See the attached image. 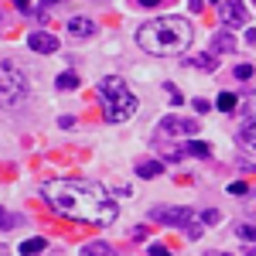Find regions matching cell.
<instances>
[{
    "instance_id": "8992f818",
    "label": "cell",
    "mask_w": 256,
    "mask_h": 256,
    "mask_svg": "<svg viewBox=\"0 0 256 256\" xmlns=\"http://www.w3.org/2000/svg\"><path fill=\"white\" fill-rule=\"evenodd\" d=\"M218 20L226 24V28H242L250 14H246V4L242 0H222L218 4Z\"/></svg>"
},
{
    "instance_id": "4fadbf2b",
    "label": "cell",
    "mask_w": 256,
    "mask_h": 256,
    "mask_svg": "<svg viewBox=\"0 0 256 256\" xmlns=\"http://www.w3.org/2000/svg\"><path fill=\"white\" fill-rule=\"evenodd\" d=\"M212 48H216V52H236L239 44H236V38H232L229 31H218L216 38H212Z\"/></svg>"
},
{
    "instance_id": "484cf974",
    "label": "cell",
    "mask_w": 256,
    "mask_h": 256,
    "mask_svg": "<svg viewBox=\"0 0 256 256\" xmlns=\"http://www.w3.org/2000/svg\"><path fill=\"white\" fill-rule=\"evenodd\" d=\"M150 256H171L168 246H150Z\"/></svg>"
},
{
    "instance_id": "7402d4cb",
    "label": "cell",
    "mask_w": 256,
    "mask_h": 256,
    "mask_svg": "<svg viewBox=\"0 0 256 256\" xmlns=\"http://www.w3.org/2000/svg\"><path fill=\"white\" fill-rule=\"evenodd\" d=\"M229 195H250V184H242V181H232V184H229Z\"/></svg>"
},
{
    "instance_id": "6da1fadb",
    "label": "cell",
    "mask_w": 256,
    "mask_h": 256,
    "mask_svg": "<svg viewBox=\"0 0 256 256\" xmlns=\"http://www.w3.org/2000/svg\"><path fill=\"white\" fill-rule=\"evenodd\" d=\"M41 195L55 212H62L65 218H76V222L110 226L116 218V205L110 192L92 181H52V184H44Z\"/></svg>"
},
{
    "instance_id": "9a60e30c",
    "label": "cell",
    "mask_w": 256,
    "mask_h": 256,
    "mask_svg": "<svg viewBox=\"0 0 256 256\" xmlns=\"http://www.w3.org/2000/svg\"><path fill=\"white\" fill-rule=\"evenodd\" d=\"M164 168H160V160H140L137 164V174L140 178H158Z\"/></svg>"
},
{
    "instance_id": "7a4b0ae2",
    "label": "cell",
    "mask_w": 256,
    "mask_h": 256,
    "mask_svg": "<svg viewBox=\"0 0 256 256\" xmlns=\"http://www.w3.org/2000/svg\"><path fill=\"white\" fill-rule=\"evenodd\" d=\"M192 38H195V31H192V24L184 18H174V14H168V18H158V20H147L144 28L137 31V44L144 52H150V55H184L188 48H192Z\"/></svg>"
},
{
    "instance_id": "7c38bea8",
    "label": "cell",
    "mask_w": 256,
    "mask_h": 256,
    "mask_svg": "<svg viewBox=\"0 0 256 256\" xmlns=\"http://www.w3.org/2000/svg\"><path fill=\"white\" fill-rule=\"evenodd\" d=\"M82 256H116V250H113L110 242L96 239V242H86V246H82Z\"/></svg>"
},
{
    "instance_id": "ba28073f",
    "label": "cell",
    "mask_w": 256,
    "mask_h": 256,
    "mask_svg": "<svg viewBox=\"0 0 256 256\" xmlns=\"http://www.w3.org/2000/svg\"><path fill=\"white\" fill-rule=\"evenodd\" d=\"M28 48H34L38 55H52V52H58V38L48 31H34V34H28Z\"/></svg>"
},
{
    "instance_id": "603a6c76",
    "label": "cell",
    "mask_w": 256,
    "mask_h": 256,
    "mask_svg": "<svg viewBox=\"0 0 256 256\" xmlns=\"http://www.w3.org/2000/svg\"><path fill=\"white\" fill-rule=\"evenodd\" d=\"M246 120H256V92L246 99Z\"/></svg>"
},
{
    "instance_id": "5bb4252c",
    "label": "cell",
    "mask_w": 256,
    "mask_h": 256,
    "mask_svg": "<svg viewBox=\"0 0 256 256\" xmlns=\"http://www.w3.org/2000/svg\"><path fill=\"white\" fill-rule=\"evenodd\" d=\"M48 246V239H41V236H34V239H24L18 250H20V256H38L41 250Z\"/></svg>"
},
{
    "instance_id": "f1b7e54d",
    "label": "cell",
    "mask_w": 256,
    "mask_h": 256,
    "mask_svg": "<svg viewBox=\"0 0 256 256\" xmlns=\"http://www.w3.org/2000/svg\"><path fill=\"white\" fill-rule=\"evenodd\" d=\"M202 256H229V253H222V250H208V253H202Z\"/></svg>"
},
{
    "instance_id": "4316f807",
    "label": "cell",
    "mask_w": 256,
    "mask_h": 256,
    "mask_svg": "<svg viewBox=\"0 0 256 256\" xmlns=\"http://www.w3.org/2000/svg\"><path fill=\"white\" fill-rule=\"evenodd\" d=\"M137 4H140V7H158L160 0H137Z\"/></svg>"
},
{
    "instance_id": "277c9868",
    "label": "cell",
    "mask_w": 256,
    "mask_h": 256,
    "mask_svg": "<svg viewBox=\"0 0 256 256\" xmlns=\"http://www.w3.org/2000/svg\"><path fill=\"white\" fill-rule=\"evenodd\" d=\"M4 102L7 106H14V102H20V99L28 96V79H24V72H20L14 62H4Z\"/></svg>"
},
{
    "instance_id": "d4e9b609",
    "label": "cell",
    "mask_w": 256,
    "mask_h": 256,
    "mask_svg": "<svg viewBox=\"0 0 256 256\" xmlns=\"http://www.w3.org/2000/svg\"><path fill=\"white\" fill-rule=\"evenodd\" d=\"M208 110H212L208 99H195V113H208Z\"/></svg>"
},
{
    "instance_id": "f546056e",
    "label": "cell",
    "mask_w": 256,
    "mask_h": 256,
    "mask_svg": "<svg viewBox=\"0 0 256 256\" xmlns=\"http://www.w3.org/2000/svg\"><path fill=\"white\" fill-rule=\"evenodd\" d=\"M14 4H18V7H20V10H24V7H28V0H14Z\"/></svg>"
},
{
    "instance_id": "5b68a950",
    "label": "cell",
    "mask_w": 256,
    "mask_h": 256,
    "mask_svg": "<svg viewBox=\"0 0 256 256\" xmlns=\"http://www.w3.org/2000/svg\"><path fill=\"white\" fill-rule=\"evenodd\" d=\"M150 222L188 229V226L195 222V212H192V208H181V205H154V208H150Z\"/></svg>"
},
{
    "instance_id": "52a82bcc",
    "label": "cell",
    "mask_w": 256,
    "mask_h": 256,
    "mask_svg": "<svg viewBox=\"0 0 256 256\" xmlns=\"http://www.w3.org/2000/svg\"><path fill=\"white\" fill-rule=\"evenodd\" d=\"M158 126L168 137H195V130H198L195 120H184V116H164Z\"/></svg>"
},
{
    "instance_id": "9c48e42d",
    "label": "cell",
    "mask_w": 256,
    "mask_h": 256,
    "mask_svg": "<svg viewBox=\"0 0 256 256\" xmlns=\"http://www.w3.org/2000/svg\"><path fill=\"white\" fill-rule=\"evenodd\" d=\"M68 34L72 38H92L96 34V24H92V18H72L68 20Z\"/></svg>"
},
{
    "instance_id": "d6986e66",
    "label": "cell",
    "mask_w": 256,
    "mask_h": 256,
    "mask_svg": "<svg viewBox=\"0 0 256 256\" xmlns=\"http://www.w3.org/2000/svg\"><path fill=\"white\" fill-rule=\"evenodd\" d=\"M236 102H239V99L232 96V92H222V96H218V102H216V106H218V110H222V113H232V110H236Z\"/></svg>"
},
{
    "instance_id": "8fae6325",
    "label": "cell",
    "mask_w": 256,
    "mask_h": 256,
    "mask_svg": "<svg viewBox=\"0 0 256 256\" xmlns=\"http://www.w3.org/2000/svg\"><path fill=\"white\" fill-rule=\"evenodd\" d=\"M192 65L195 68H205V72H216L218 68V52H202V55H192Z\"/></svg>"
},
{
    "instance_id": "83f0119b",
    "label": "cell",
    "mask_w": 256,
    "mask_h": 256,
    "mask_svg": "<svg viewBox=\"0 0 256 256\" xmlns=\"http://www.w3.org/2000/svg\"><path fill=\"white\" fill-rule=\"evenodd\" d=\"M242 256H256V246H242Z\"/></svg>"
},
{
    "instance_id": "2e32d148",
    "label": "cell",
    "mask_w": 256,
    "mask_h": 256,
    "mask_svg": "<svg viewBox=\"0 0 256 256\" xmlns=\"http://www.w3.org/2000/svg\"><path fill=\"white\" fill-rule=\"evenodd\" d=\"M79 76H76V72H62V76H58V79H55V86H58V89H62V92H68V89H79Z\"/></svg>"
},
{
    "instance_id": "4dcf8cb0",
    "label": "cell",
    "mask_w": 256,
    "mask_h": 256,
    "mask_svg": "<svg viewBox=\"0 0 256 256\" xmlns=\"http://www.w3.org/2000/svg\"><path fill=\"white\" fill-rule=\"evenodd\" d=\"M212 4H222V0H212Z\"/></svg>"
},
{
    "instance_id": "ac0fdd59",
    "label": "cell",
    "mask_w": 256,
    "mask_h": 256,
    "mask_svg": "<svg viewBox=\"0 0 256 256\" xmlns=\"http://www.w3.org/2000/svg\"><path fill=\"white\" fill-rule=\"evenodd\" d=\"M184 150H188L192 158H208V154H212V147H208V144H202V140H192Z\"/></svg>"
},
{
    "instance_id": "cb8c5ba5",
    "label": "cell",
    "mask_w": 256,
    "mask_h": 256,
    "mask_svg": "<svg viewBox=\"0 0 256 256\" xmlns=\"http://www.w3.org/2000/svg\"><path fill=\"white\" fill-rule=\"evenodd\" d=\"M164 89H168V96H171V102H174V106H181V102H184V99H181V92H178V89L171 86V82H168Z\"/></svg>"
},
{
    "instance_id": "44dd1931",
    "label": "cell",
    "mask_w": 256,
    "mask_h": 256,
    "mask_svg": "<svg viewBox=\"0 0 256 256\" xmlns=\"http://www.w3.org/2000/svg\"><path fill=\"white\" fill-rule=\"evenodd\" d=\"M218 208H205V212H202V226H218Z\"/></svg>"
},
{
    "instance_id": "3957f363",
    "label": "cell",
    "mask_w": 256,
    "mask_h": 256,
    "mask_svg": "<svg viewBox=\"0 0 256 256\" xmlns=\"http://www.w3.org/2000/svg\"><path fill=\"white\" fill-rule=\"evenodd\" d=\"M99 99H102V113L110 123H123L137 113V96L130 92V86L120 76H106L99 82Z\"/></svg>"
},
{
    "instance_id": "e0dca14e",
    "label": "cell",
    "mask_w": 256,
    "mask_h": 256,
    "mask_svg": "<svg viewBox=\"0 0 256 256\" xmlns=\"http://www.w3.org/2000/svg\"><path fill=\"white\" fill-rule=\"evenodd\" d=\"M236 239H242V246H256V226H236Z\"/></svg>"
},
{
    "instance_id": "ffe728a7",
    "label": "cell",
    "mask_w": 256,
    "mask_h": 256,
    "mask_svg": "<svg viewBox=\"0 0 256 256\" xmlns=\"http://www.w3.org/2000/svg\"><path fill=\"white\" fill-rule=\"evenodd\" d=\"M232 76H236L239 82H250V79H253V65H250V62H242V65L232 68Z\"/></svg>"
},
{
    "instance_id": "30bf717a",
    "label": "cell",
    "mask_w": 256,
    "mask_h": 256,
    "mask_svg": "<svg viewBox=\"0 0 256 256\" xmlns=\"http://www.w3.org/2000/svg\"><path fill=\"white\" fill-rule=\"evenodd\" d=\"M236 140H239V147H242V150H250V154L256 158V120H246V126L239 130Z\"/></svg>"
}]
</instances>
